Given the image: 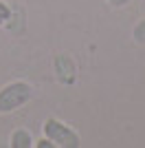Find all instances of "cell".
Instances as JSON below:
<instances>
[{"instance_id":"3957f363","label":"cell","mask_w":145,"mask_h":148,"mask_svg":"<svg viewBox=\"0 0 145 148\" xmlns=\"http://www.w3.org/2000/svg\"><path fill=\"white\" fill-rule=\"evenodd\" d=\"M53 71H55V77L60 84L64 86H72L75 82H77V64L72 62L70 56L66 53H60V56H55L53 60Z\"/></svg>"},{"instance_id":"8992f818","label":"cell","mask_w":145,"mask_h":148,"mask_svg":"<svg viewBox=\"0 0 145 148\" xmlns=\"http://www.w3.org/2000/svg\"><path fill=\"white\" fill-rule=\"evenodd\" d=\"M9 16H11V7L7 5L5 0H0V27H7Z\"/></svg>"},{"instance_id":"277c9868","label":"cell","mask_w":145,"mask_h":148,"mask_svg":"<svg viewBox=\"0 0 145 148\" xmlns=\"http://www.w3.org/2000/svg\"><path fill=\"white\" fill-rule=\"evenodd\" d=\"M9 146L11 148H31L33 146V137L26 128H16L9 137Z\"/></svg>"},{"instance_id":"ba28073f","label":"cell","mask_w":145,"mask_h":148,"mask_svg":"<svg viewBox=\"0 0 145 148\" xmlns=\"http://www.w3.org/2000/svg\"><path fill=\"white\" fill-rule=\"evenodd\" d=\"M132 0H108V5L110 7H125V5H130Z\"/></svg>"},{"instance_id":"6da1fadb","label":"cell","mask_w":145,"mask_h":148,"mask_svg":"<svg viewBox=\"0 0 145 148\" xmlns=\"http://www.w3.org/2000/svg\"><path fill=\"white\" fill-rule=\"evenodd\" d=\"M33 97V86L24 80L9 82L0 88V115H9V113L22 108L29 99Z\"/></svg>"},{"instance_id":"7a4b0ae2","label":"cell","mask_w":145,"mask_h":148,"mask_svg":"<svg viewBox=\"0 0 145 148\" xmlns=\"http://www.w3.org/2000/svg\"><path fill=\"white\" fill-rule=\"evenodd\" d=\"M44 137H48L51 142L57 148H77L81 146V139H79L77 130H72L66 122H62L57 117H48L42 126Z\"/></svg>"},{"instance_id":"5b68a950","label":"cell","mask_w":145,"mask_h":148,"mask_svg":"<svg viewBox=\"0 0 145 148\" xmlns=\"http://www.w3.org/2000/svg\"><path fill=\"white\" fill-rule=\"evenodd\" d=\"M132 38H134V42L145 44V18L136 22V27L132 29Z\"/></svg>"},{"instance_id":"52a82bcc","label":"cell","mask_w":145,"mask_h":148,"mask_svg":"<svg viewBox=\"0 0 145 148\" xmlns=\"http://www.w3.org/2000/svg\"><path fill=\"white\" fill-rule=\"evenodd\" d=\"M33 146H35V148H57L53 142H51V139H48V137H42V139L33 142Z\"/></svg>"}]
</instances>
